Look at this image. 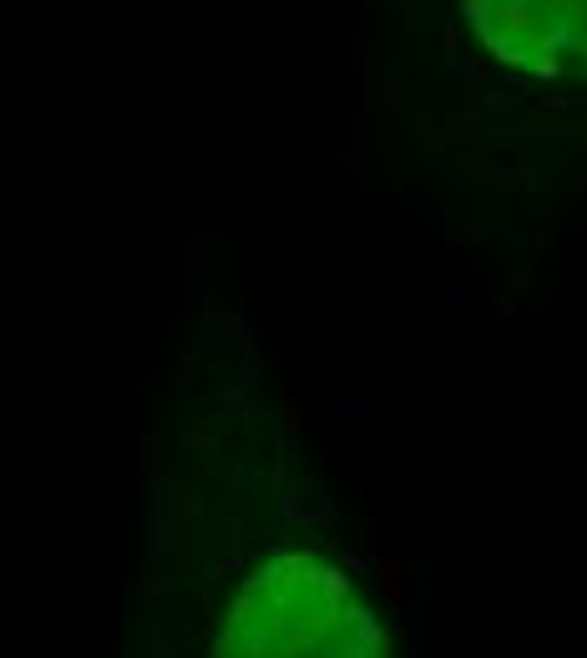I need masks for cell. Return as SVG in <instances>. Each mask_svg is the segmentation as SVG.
<instances>
[{"mask_svg": "<svg viewBox=\"0 0 587 658\" xmlns=\"http://www.w3.org/2000/svg\"><path fill=\"white\" fill-rule=\"evenodd\" d=\"M213 658H390L365 593L314 552H274L238 583Z\"/></svg>", "mask_w": 587, "mask_h": 658, "instance_id": "obj_1", "label": "cell"}, {"mask_svg": "<svg viewBox=\"0 0 587 658\" xmlns=\"http://www.w3.org/2000/svg\"><path fill=\"white\" fill-rule=\"evenodd\" d=\"M476 41L532 76H587V0H461Z\"/></svg>", "mask_w": 587, "mask_h": 658, "instance_id": "obj_2", "label": "cell"}]
</instances>
